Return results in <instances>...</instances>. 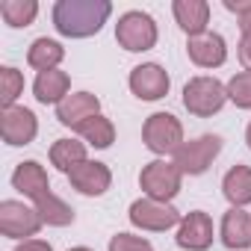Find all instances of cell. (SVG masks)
Segmentation results:
<instances>
[{
    "label": "cell",
    "mask_w": 251,
    "mask_h": 251,
    "mask_svg": "<svg viewBox=\"0 0 251 251\" xmlns=\"http://www.w3.org/2000/svg\"><path fill=\"white\" fill-rule=\"evenodd\" d=\"M109 15V0H59L53 6V27L65 39H89L100 33Z\"/></svg>",
    "instance_id": "6da1fadb"
},
{
    "label": "cell",
    "mask_w": 251,
    "mask_h": 251,
    "mask_svg": "<svg viewBox=\"0 0 251 251\" xmlns=\"http://www.w3.org/2000/svg\"><path fill=\"white\" fill-rule=\"evenodd\" d=\"M227 100V86L219 83L216 77H192L183 86V106L198 115V118H210L216 115Z\"/></svg>",
    "instance_id": "7a4b0ae2"
},
{
    "label": "cell",
    "mask_w": 251,
    "mask_h": 251,
    "mask_svg": "<svg viewBox=\"0 0 251 251\" xmlns=\"http://www.w3.org/2000/svg\"><path fill=\"white\" fill-rule=\"evenodd\" d=\"M115 39L124 50L130 53H142V50H151L157 45V24L148 12H124L115 24Z\"/></svg>",
    "instance_id": "3957f363"
},
{
    "label": "cell",
    "mask_w": 251,
    "mask_h": 251,
    "mask_svg": "<svg viewBox=\"0 0 251 251\" xmlns=\"http://www.w3.org/2000/svg\"><path fill=\"white\" fill-rule=\"evenodd\" d=\"M142 139H145V148L160 157L177 154V148L183 145V124L172 112H154L148 115L145 127H142Z\"/></svg>",
    "instance_id": "277c9868"
},
{
    "label": "cell",
    "mask_w": 251,
    "mask_h": 251,
    "mask_svg": "<svg viewBox=\"0 0 251 251\" xmlns=\"http://www.w3.org/2000/svg\"><path fill=\"white\" fill-rule=\"evenodd\" d=\"M180 183H183V172L175 166V163H166V160H154L148 166H142V175H139V186L148 198L154 201H172L177 192H180Z\"/></svg>",
    "instance_id": "5b68a950"
},
{
    "label": "cell",
    "mask_w": 251,
    "mask_h": 251,
    "mask_svg": "<svg viewBox=\"0 0 251 251\" xmlns=\"http://www.w3.org/2000/svg\"><path fill=\"white\" fill-rule=\"evenodd\" d=\"M219 151H222V139L213 136V133H204V136L189 139V142H183V145L177 148L175 166H177L183 175H204V172L213 166V160L219 157Z\"/></svg>",
    "instance_id": "8992f818"
},
{
    "label": "cell",
    "mask_w": 251,
    "mask_h": 251,
    "mask_svg": "<svg viewBox=\"0 0 251 251\" xmlns=\"http://www.w3.org/2000/svg\"><path fill=\"white\" fill-rule=\"evenodd\" d=\"M42 216L39 210L27 207L24 201H0V233L9 239H24V236H36L42 227Z\"/></svg>",
    "instance_id": "52a82bcc"
},
{
    "label": "cell",
    "mask_w": 251,
    "mask_h": 251,
    "mask_svg": "<svg viewBox=\"0 0 251 251\" xmlns=\"http://www.w3.org/2000/svg\"><path fill=\"white\" fill-rule=\"evenodd\" d=\"M130 222L142 230H169V227L180 225V213L166 201L139 198L130 204Z\"/></svg>",
    "instance_id": "ba28073f"
},
{
    "label": "cell",
    "mask_w": 251,
    "mask_h": 251,
    "mask_svg": "<svg viewBox=\"0 0 251 251\" xmlns=\"http://www.w3.org/2000/svg\"><path fill=\"white\" fill-rule=\"evenodd\" d=\"M39 133V121L33 115V109L27 106H9L0 115V136L6 145L18 148V145H30Z\"/></svg>",
    "instance_id": "9c48e42d"
},
{
    "label": "cell",
    "mask_w": 251,
    "mask_h": 251,
    "mask_svg": "<svg viewBox=\"0 0 251 251\" xmlns=\"http://www.w3.org/2000/svg\"><path fill=\"white\" fill-rule=\"evenodd\" d=\"M169 86H172V80H169L166 68L157 62H142L130 71V92L139 100H160L169 95Z\"/></svg>",
    "instance_id": "30bf717a"
},
{
    "label": "cell",
    "mask_w": 251,
    "mask_h": 251,
    "mask_svg": "<svg viewBox=\"0 0 251 251\" xmlns=\"http://www.w3.org/2000/svg\"><path fill=\"white\" fill-rule=\"evenodd\" d=\"M177 245L189 251H207L213 245V222L204 210H192L177 225Z\"/></svg>",
    "instance_id": "8fae6325"
},
{
    "label": "cell",
    "mask_w": 251,
    "mask_h": 251,
    "mask_svg": "<svg viewBox=\"0 0 251 251\" xmlns=\"http://www.w3.org/2000/svg\"><path fill=\"white\" fill-rule=\"evenodd\" d=\"M68 180L80 195L95 198V195H103L112 186V172L98 160H86V163H80L77 169L68 172Z\"/></svg>",
    "instance_id": "7c38bea8"
},
{
    "label": "cell",
    "mask_w": 251,
    "mask_h": 251,
    "mask_svg": "<svg viewBox=\"0 0 251 251\" xmlns=\"http://www.w3.org/2000/svg\"><path fill=\"white\" fill-rule=\"evenodd\" d=\"M100 115V100L92 95V92H74L68 95L59 106H56V118L59 124H65V127H80V124H86L89 118Z\"/></svg>",
    "instance_id": "4fadbf2b"
},
{
    "label": "cell",
    "mask_w": 251,
    "mask_h": 251,
    "mask_svg": "<svg viewBox=\"0 0 251 251\" xmlns=\"http://www.w3.org/2000/svg\"><path fill=\"white\" fill-rule=\"evenodd\" d=\"M186 53L198 68H219L227 59V45L219 33H204V36L189 39Z\"/></svg>",
    "instance_id": "5bb4252c"
},
{
    "label": "cell",
    "mask_w": 251,
    "mask_h": 251,
    "mask_svg": "<svg viewBox=\"0 0 251 251\" xmlns=\"http://www.w3.org/2000/svg\"><path fill=\"white\" fill-rule=\"evenodd\" d=\"M172 12H175L180 30H183L189 39L207 33V24H210V3H204V0H175V3H172Z\"/></svg>",
    "instance_id": "9a60e30c"
},
{
    "label": "cell",
    "mask_w": 251,
    "mask_h": 251,
    "mask_svg": "<svg viewBox=\"0 0 251 251\" xmlns=\"http://www.w3.org/2000/svg\"><path fill=\"white\" fill-rule=\"evenodd\" d=\"M222 242L230 251L251 248V216L242 207H230L222 219Z\"/></svg>",
    "instance_id": "2e32d148"
},
{
    "label": "cell",
    "mask_w": 251,
    "mask_h": 251,
    "mask_svg": "<svg viewBox=\"0 0 251 251\" xmlns=\"http://www.w3.org/2000/svg\"><path fill=\"white\" fill-rule=\"evenodd\" d=\"M12 186H15L21 195L33 198V201H39V198H45V195L50 192L48 172H45L36 160H27V163H21V166L15 169V175H12Z\"/></svg>",
    "instance_id": "e0dca14e"
},
{
    "label": "cell",
    "mask_w": 251,
    "mask_h": 251,
    "mask_svg": "<svg viewBox=\"0 0 251 251\" xmlns=\"http://www.w3.org/2000/svg\"><path fill=\"white\" fill-rule=\"evenodd\" d=\"M68 89H71V77L59 68H50V71H42L33 83V95L39 103H62L68 98Z\"/></svg>",
    "instance_id": "ac0fdd59"
},
{
    "label": "cell",
    "mask_w": 251,
    "mask_h": 251,
    "mask_svg": "<svg viewBox=\"0 0 251 251\" xmlns=\"http://www.w3.org/2000/svg\"><path fill=\"white\" fill-rule=\"evenodd\" d=\"M222 192L230 201V207H245L251 204V169L248 166H233L222 177Z\"/></svg>",
    "instance_id": "d6986e66"
},
{
    "label": "cell",
    "mask_w": 251,
    "mask_h": 251,
    "mask_svg": "<svg viewBox=\"0 0 251 251\" xmlns=\"http://www.w3.org/2000/svg\"><path fill=\"white\" fill-rule=\"evenodd\" d=\"M62 56H65V48H62L59 42H53V39H36V42L30 45V50H27V62H30L39 74L56 68V65L62 62Z\"/></svg>",
    "instance_id": "ffe728a7"
},
{
    "label": "cell",
    "mask_w": 251,
    "mask_h": 251,
    "mask_svg": "<svg viewBox=\"0 0 251 251\" xmlns=\"http://www.w3.org/2000/svg\"><path fill=\"white\" fill-rule=\"evenodd\" d=\"M50 163L59 169V172H71L77 169L80 163H86V142H77V139H56L50 145Z\"/></svg>",
    "instance_id": "44dd1931"
},
{
    "label": "cell",
    "mask_w": 251,
    "mask_h": 251,
    "mask_svg": "<svg viewBox=\"0 0 251 251\" xmlns=\"http://www.w3.org/2000/svg\"><path fill=\"white\" fill-rule=\"evenodd\" d=\"M36 210H39L42 222H45V225H53V227H68V225L74 222V210H71L62 198H56L53 192H48L45 198H39V201H36Z\"/></svg>",
    "instance_id": "7402d4cb"
},
{
    "label": "cell",
    "mask_w": 251,
    "mask_h": 251,
    "mask_svg": "<svg viewBox=\"0 0 251 251\" xmlns=\"http://www.w3.org/2000/svg\"><path fill=\"white\" fill-rule=\"evenodd\" d=\"M77 133H80L89 145H95V148H109V145L115 142V127H112V121H109L106 115L89 118L86 124H80V127H77Z\"/></svg>",
    "instance_id": "603a6c76"
},
{
    "label": "cell",
    "mask_w": 251,
    "mask_h": 251,
    "mask_svg": "<svg viewBox=\"0 0 251 251\" xmlns=\"http://www.w3.org/2000/svg\"><path fill=\"white\" fill-rule=\"evenodd\" d=\"M0 15L9 27H30L39 15V3L36 0H3L0 3Z\"/></svg>",
    "instance_id": "cb8c5ba5"
},
{
    "label": "cell",
    "mask_w": 251,
    "mask_h": 251,
    "mask_svg": "<svg viewBox=\"0 0 251 251\" xmlns=\"http://www.w3.org/2000/svg\"><path fill=\"white\" fill-rule=\"evenodd\" d=\"M24 92V74L12 65L0 68V103H3V109L15 106V98Z\"/></svg>",
    "instance_id": "d4e9b609"
},
{
    "label": "cell",
    "mask_w": 251,
    "mask_h": 251,
    "mask_svg": "<svg viewBox=\"0 0 251 251\" xmlns=\"http://www.w3.org/2000/svg\"><path fill=\"white\" fill-rule=\"evenodd\" d=\"M227 100L239 109H251V71H239L227 80Z\"/></svg>",
    "instance_id": "484cf974"
},
{
    "label": "cell",
    "mask_w": 251,
    "mask_h": 251,
    "mask_svg": "<svg viewBox=\"0 0 251 251\" xmlns=\"http://www.w3.org/2000/svg\"><path fill=\"white\" fill-rule=\"evenodd\" d=\"M109 251H154V245L145 236H133V233H115L109 239Z\"/></svg>",
    "instance_id": "4316f807"
},
{
    "label": "cell",
    "mask_w": 251,
    "mask_h": 251,
    "mask_svg": "<svg viewBox=\"0 0 251 251\" xmlns=\"http://www.w3.org/2000/svg\"><path fill=\"white\" fill-rule=\"evenodd\" d=\"M239 62L245 65V71H251V36H242L239 42Z\"/></svg>",
    "instance_id": "83f0119b"
},
{
    "label": "cell",
    "mask_w": 251,
    "mask_h": 251,
    "mask_svg": "<svg viewBox=\"0 0 251 251\" xmlns=\"http://www.w3.org/2000/svg\"><path fill=\"white\" fill-rule=\"evenodd\" d=\"M15 251H53V248H50V242H45V239H24Z\"/></svg>",
    "instance_id": "f1b7e54d"
},
{
    "label": "cell",
    "mask_w": 251,
    "mask_h": 251,
    "mask_svg": "<svg viewBox=\"0 0 251 251\" xmlns=\"http://www.w3.org/2000/svg\"><path fill=\"white\" fill-rule=\"evenodd\" d=\"M225 9H227V12H236V15L242 18V15L251 12V3H233V0H225Z\"/></svg>",
    "instance_id": "f546056e"
},
{
    "label": "cell",
    "mask_w": 251,
    "mask_h": 251,
    "mask_svg": "<svg viewBox=\"0 0 251 251\" xmlns=\"http://www.w3.org/2000/svg\"><path fill=\"white\" fill-rule=\"evenodd\" d=\"M239 27H242V36H251V12L239 18Z\"/></svg>",
    "instance_id": "4dcf8cb0"
},
{
    "label": "cell",
    "mask_w": 251,
    "mask_h": 251,
    "mask_svg": "<svg viewBox=\"0 0 251 251\" xmlns=\"http://www.w3.org/2000/svg\"><path fill=\"white\" fill-rule=\"evenodd\" d=\"M245 142H248V148H251V124L245 127Z\"/></svg>",
    "instance_id": "1f68e13d"
},
{
    "label": "cell",
    "mask_w": 251,
    "mask_h": 251,
    "mask_svg": "<svg viewBox=\"0 0 251 251\" xmlns=\"http://www.w3.org/2000/svg\"><path fill=\"white\" fill-rule=\"evenodd\" d=\"M68 251H92V248H86V245H77V248H68Z\"/></svg>",
    "instance_id": "d6a6232c"
}]
</instances>
